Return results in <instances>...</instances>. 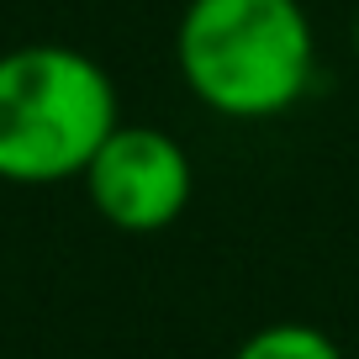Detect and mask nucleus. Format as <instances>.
I'll return each mask as SVG.
<instances>
[{"instance_id":"nucleus-1","label":"nucleus","mask_w":359,"mask_h":359,"mask_svg":"<svg viewBox=\"0 0 359 359\" xmlns=\"http://www.w3.org/2000/svg\"><path fill=\"white\" fill-rule=\"evenodd\" d=\"M175 74L222 122H275L312 95L317 27L302 0H185Z\"/></svg>"},{"instance_id":"nucleus-2","label":"nucleus","mask_w":359,"mask_h":359,"mask_svg":"<svg viewBox=\"0 0 359 359\" xmlns=\"http://www.w3.org/2000/svg\"><path fill=\"white\" fill-rule=\"evenodd\" d=\"M122 122L111 69L74 43H16L0 53V185L48 191L85 175Z\"/></svg>"},{"instance_id":"nucleus-3","label":"nucleus","mask_w":359,"mask_h":359,"mask_svg":"<svg viewBox=\"0 0 359 359\" xmlns=\"http://www.w3.org/2000/svg\"><path fill=\"white\" fill-rule=\"evenodd\" d=\"M79 185L106 227L148 238L185 217L196 196V158L175 133L154 122H116V133L85 164Z\"/></svg>"},{"instance_id":"nucleus-4","label":"nucleus","mask_w":359,"mask_h":359,"mask_svg":"<svg viewBox=\"0 0 359 359\" xmlns=\"http://www.w3.org/2000/svg\"><path fill=\"white\" fill-rule=\"evenodd\" d=\"M227 359H348L327 327L317 323H264L248 338H238V348Z\"/></svg>"},{"instance_id":"nucleus-5","label":"nucleus","mask_w":359,"mask_h":359,"mask_svg":"<svg viewBox=\"0 0 359 359\" xmlns=\"http://www.w3.org/2000/svg\"><path fill=\"white\" fill-rule=\"evenodd\" d=\"M354 58H359V16H354Z\"/></svg>"}]
</instances>
